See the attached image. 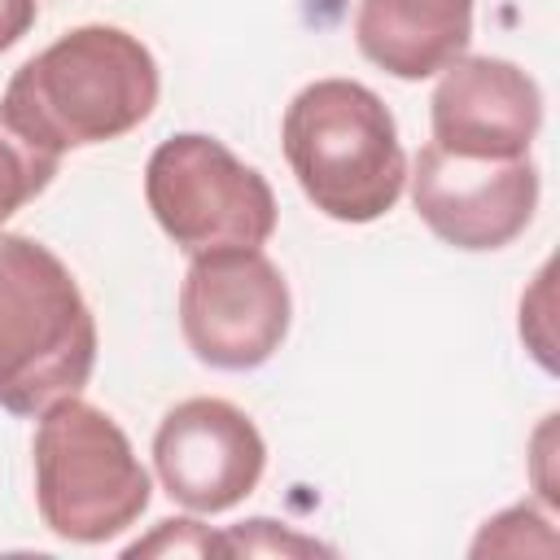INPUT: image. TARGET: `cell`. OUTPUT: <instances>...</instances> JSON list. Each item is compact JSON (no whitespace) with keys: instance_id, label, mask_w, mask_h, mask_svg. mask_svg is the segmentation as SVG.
<instances>
[{"instance_id":"obj_1","label":"cell","mask_w":560,"mask_h":560,"mask_svg":"<svg viewBox=\"0 0 560 560\" xmlns=\"http://www.w3.org/2000/svg\"><path fill=\"white\" fill-rule=\"evenodd\" d=\"M158 88L153 52L122 26L92 22L22 61L0 105L35 144L66 153L140 127L158 105Z\"/></svg>"},{"instance_id":"obj_2","label":"cell","mask_w":560,"mask_h":560,"mask_svg":"<svg viewBox=\"0 0 560 560\" xmlns=\"http://www.w3.org/2000/svg\"><path fill=\"white\" fill-rule=\"evenodd\" d=\"M96 368V319L70 267L39 241L0 232V407L44 416Z\"/></svg>"},{"instance_id":"obj_3","label":"cell","mask_w":560,"mask_h":560,"mask_svg":"<svg viewBox=\"0 0 560 560\" xmlns=\"http://www.w3.org/2000/svg\"><path fill=\"white\" fill-rule=\"evenodd\" d=\"M284 162L315 210L372 223L402 197L407 158L385 101L354 79L306 83L280 122Z\"/></svg>"},{"instance_id":"obj_4","label":"cell","mask_w":560,"mask_h":560,"mask_svg":"<svg viewBox=\"0 0 560 560\" xmlns=\"http://www.w3.org/2000/svg\"><path fill=\"white\" fill-rule=\"evenodd\" d=\"M31 451L39 516L66 542H105L149 508V472L127 433L79 394L39 416Z\"/></svg>"},{"instance_id":"obj_5","label":"cell","mask_w":560,"mask_h":560,"mask_svg":"<svg viewBox=\"0 0 560 560\" xmlns=\"http://www.w3.org/2000/svg\"><path fill=\"white\" fill-rule=\"evenodd\" d=\"M144 197L158 228L184 249H258L276 232L271 184L223 140L184 131L153 149Z\"/></svg>"},{"instance_id":"obj_6","label":"cell","mask_w":560,"mask_h":560,"mask_svg":"<svg viewBox=\"0 0 560 560\" xmlns=\"http://www.w3.org/2000/svg\"><path fill=\"white\" fill-rule=\"evenodd\" d=\"M293 298L262 249L192 254L179 284V324L188 350L219 372L267 363L289 332Z\"/></svg>"},{"instance_id":"obj_7","label":"cell","mask_w":560,"mask_h":560,"mask_svg":"<svg viewBox=\"0 0 560 560\" xmlns=\"http://www.w3.org/2000/svg\"><path fill=\"white\" fill-rule=\"evenodd\" d=\"M411 201L429 232L455 249L512 245L538 206V166L529 158H464L424 144L411 171Z\"/></svg>"},{"instance_id":"obj_8","label":"cell","mask_w":560,"mask_h":560,"mask_svg":"<svg viewBox=\"0 0 560 560\" xmlns=\"http://www.w3.org/2000/svg\"><path fill=\"white\" fill-rule=\"evenodd\" d=\"M153 468L179 508L228 512L258 486L267 468V442L236 402L184 398L153 433Z\"/></svg>"},{"instance_id":"obj_9","label":"cell","mask_w":560,"mask_h":560,"mask_svg":"<svg viewBox=\"0 0 560 560\" xmlns=\"http://www.w3.org/2000/svg\"><path fill=\"white\" fill-rule=\"evenodd\" d=\"M433 144L464 158H529L542 122L538 83L503 57H455L429 101Z\"/></svg>"},{"instance_id":"obj_10","label":"cell","mask_w":560,"mask_h":560,"mask_svg":"<svg viewBox=\"0 0 560 560\" xmlns=\"http://www.w3.org/2000/svg\"><path fill=\"white\" fill-rule=\"evenodd\" d=\"M359 52L394 79H429L472 39V0H359Z\"/></svg>"},{"instance_id":"obj_11","label":"cell","mask_w":560,"mask_h":560,"mask_svg":"<svg viewBox=\"0 0 560 560\" xmlns=\"http://www.w3.org/2000/svg\"><path fill=\"white\" fill-rule=\"evenodd\" d=\"M61 166V153L35 144L0 105V223L35 201Z\"/></svg>"},{"instance_id":"obj_12","label":"cell","mask_w":560,"mask_h":560,"mask_svg":"<svg viewBox=\"0 0 560 560\" xmlns=\"http://www.w3.org/2000/svg\"><path fill=\"white\" fill-rule=\"evenodd\" d=\"M219 547H223V556H241V551L245 556H328L324 542L289 534V529H280L276 521H262V516L219 534Z\"/></svg>"},{"instance_id":"obj_13","label":"cell","mask_w":560,"mask_h":560,"mask_svg":"<svg viewBox=\"0 0 560 560\" xmlns=\"http://www.w3.org/2000/svg\"><path fill=\"white\" fill-rule=\"evenodd\" d=\"M171 551L175 556H210V551L223 556L219 534H206L197 521H162L153 538H140L127 547V556H171Z\"/></svg>"},{"instance_id":"obj_14","label":"cell","mask_w":560,"mask_h":560,"mask_svg":"<svg viewBox=\"0 0 560 560\" xmlns=\"http://www.w3.org/2000/svg\"><path fill=\"white\" fill-rule=\"evenodd\" d=\"M35 13H39L35 0H0V52L13 48L35 26Z\"/></svg>"}]
</instances>
